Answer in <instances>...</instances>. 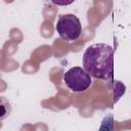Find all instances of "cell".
Listing matches in <instances>:
<instances>
[{
    "mask_svg": "<svg viewBox=\"0 0 131 131\" xmlns=\"http://www.w3.org/2000/svg\"><path fill=\"white\" fill-rule=\"evenodd\" d=\"M63 82L73 92H83L91 86L92 79L83 68L74 67L64 73Z\"/></svg>",
    "mask_w": 131,
    "mask_h": 131,
    "instance_id": "3957f363",
    "label": "cell"
},
{
    "mask_svg": "<svg viewBox=\"0 0 131 131\" xmlns=\"http://www.w3.org/2000/svg\"><path fill=\"white\" fill-rule=\"evenodd\" d=\"M55 30L60 39L66 42H72L81 36L82 25L78 16L72 13H66L58 16Z\"/></svg>",
    "mask_w": 131,
    "mask_h": 131,
    "instance_id": "7a4b0ae2",
    "label": "cell"
},
{
    "mask_svg": "<svg viewBox=\"0 0 131 131\" xmlns=\"http://www.w3.org/2000/svg\"><path fill=\"white\" fill-rule=\"evenodd\" d=\"M52 4L57 6H68L72 3H74L76 0H49Z\"/></svg>",
    "mask_w": 131,
    "mask_h": 131,
    "instance_id": "5b68a950",
    "label": "cell"
},
{
    "mask_svg": "<svg viewBox=\"0 0 131 131\" xmlns=\"http://www.w3.org/2000/svg\"><path fill=\"white\" fill-rule=\"evenodd\" d=\"M10 113H11V106H10L9 102L7 101V99L5 97H2V99L0 101V120L7 118Z\"/></svg>",
    "mask_w": 131,
    "mask_h": 131,
    "instance_id": "277c9868",
    "label": "cell"
},
{
    "mask_svg": "<svg viewBox=\"0 0 131 131\" xmlns=\"http://www.w3.org/2000/svg\"><path fill=\"white\" fill-rule=\"evenodd\" d=\"M1 99H2V97H0V101H1Z\"/></svg>",
    "mask_w": 131,
    "mask_h": 131,
    "instance_id": "8992f818",
    "label": "cell"
},
{
    "mask_svg": "<svg viewBox=\"0 0 131 131\" xmlns=\"http://www.w3.org/2000/svg\"><path fill=\"white\" fill-rule=\"evenodd\" d=\"M83 69L93 78L108 80L114 74V49L107 44L96 43L83 54Z\"/></svg>",
    "mask_w": 131,
    "mask_h": 131,
    "instance_id": "6da1fadb",
    "label": "cell"
}]
</instances>
